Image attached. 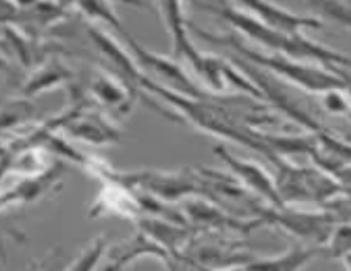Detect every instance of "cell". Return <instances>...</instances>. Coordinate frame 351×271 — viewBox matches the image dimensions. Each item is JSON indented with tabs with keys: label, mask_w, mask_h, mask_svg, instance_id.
Listing matches in <instances>:
<instances>
[{
	"label": "cell",
	"mask_w": 351,
	"mask_h": 271,
	"mask_svg": "<svg viewBox=\"0 0 351 271\" xmlns=\"http://www.w3.org/2000/svg\"><path fill=\"white\" fill-rule=\"evenodd\" d=\"M203 271H209V270H203Z\"/></svg>",
	"instance_id": "3"
},
{
	"label": "cell",
	"mask_w": 351,
	"mask_h": 271,
	"mask_svg": "<svg viewBox=\"0 0 351 271\" xmlns=\"http://www.w3.org/2000/svg\"><path fill=\"white\" fill-rule=\"evenodd\" d=\"M105 251V242L104 239H97L94 240L93 244L86 248L80 257L77 259V262H73L72 267L67 271H93L97 265L99 259L101 257V254Z\"/></svg>",
	"instance_id": "2"
},
{
	"label": "cell",
	"mask_w": 351,
	"mask_h": 271,
	"mask_svg": "<svg viewBox=\"0 0 351 271\" xmlns=\"http://www.w3.org/2000/svg\"><path fill=\"white\" fill-rule=\"evenodd\" d=\"M0 101H2V99H0Z\"/></svg>",
	"instance_id": "4"
},
{
	"label": "cell",
	"mask_w": 351,
	"mask_h": 271,
	"mask_svg": "<svg viewBox=\"0 0 351 271\" xmlns=\"http://www.w3.org/2000/svg\"><path fill=\"white\" fill-rule=\"evenodd\" d=\"M314 253L304 250H293L292 253L286 254L275 261H264L256 262L252 267H248V271H298L302 268L304 262H308Z\"/></svg>",
	"instance_id": "1"
}]
</instances>
